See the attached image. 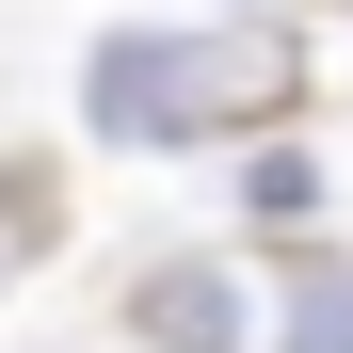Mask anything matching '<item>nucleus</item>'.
Masks as SVG:
<instances>
[{
    "instance_id": "nucleus-1",
    "label": "nucleus",
    "mask_w": 353,
    "mask_h": 353,
    "mask_svg": "<svg viewBox=\"0 0 353 353\" xmlns=\"http://www.w3.org/2000/svg\"><path fill=\"white\" fill-rule=\"evenodd\" d=\"M241 97H273V48H225V32H112L81 65V112L112 145H209Z\"/></svg>"
},
{
    "instance_id": "nucleus-2",
    "label": "nucleus",
    "mask_w": 353,
    "mask_h": 353,
    "mask_svg": "<svg viewBox=\"0 0 353 353\" xmlns=\"http://www.w3.org/2000/svg\"><path fill=\"white\" fill-rule=\"evenodd\" d=\"M145 353H257V289L225 273V257H176V273H145Z\"/></svg>"
},
{
    "instance_id": "nucleus-3",
    "label": "nucleus",
    "mask_w": 353,
    "mask_h": 353,
    "mask_svg": "<svg viewBox=\"0 0 353 353\" xmlns=\"http://www.w3.org/2000/svg\"><path fill=\"white\" fill-rule=\"evenodd\" d=\"M241 176H257V225H305V209H321V161H305V145H257Z\"/></svg>"
},
{
    "instance_id": "nucleus-4",
    "label": "nucleus",
    "mask_w": 353,
    "mask_h": 353,
    "mask_svg": "<svg viewBox=\"0 0 353 353\" xmlns=\"http://www.w3.org/2000/svg\"><path fill=\"white\" fill-rule=\"evenodd\" d=\"M0 273H17V241H0Z\"/></svg>"
}]
</instances>
